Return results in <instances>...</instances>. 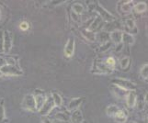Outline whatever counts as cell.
<instances>
[{
  "label": "cell",
  "mask_w": 148,
  "mask_h": 123,
  "mask_svg": "<svg viewBox=\"0 0 148 123\" xmlns=\"http://www.w3.org/2000/svg\"><path fill=\"white\" fill-rule=\"evenodd\" d=\"M0 71L2 72V74H8V75H19L22 74L21 71H19L18 68H16L12 64H6L3 67H1Z\"/></svg>",
  "instance_id": "8992f818"
},
{
  "label": "cell",
  "mask_w": 148,
  "mask_h": 123,
  "mask_svg": "<svg viewBox=\"0 0 148 123\" xmlns=\"http://www.w3.org/2000/svg\"><path fill=\"white\" fill-rule=\"evenodd\" d=\"M56 118H57L58 120H68V116H65V114L64 113H63V112H60V113H58L57 115L55 116Z\"/></svg>",
  "instance_id": "484cf974"
},
{
  "label": "cell",
  "mask_w": 148,
  "mask_h": 123,
  "mask_svg": "<svg viewBox=\"0 0 148 123\" xmlns=\"http://www.w3.org/2000/svg\"><path fill=\"white\" fill-rule=\"evenodd\" d=\"M136 94L134 91H130L126 96V103L129 107H134L136 104Z\"/></svg>",
  "instance_id": "8fae6325"
},
{
  "label": "cell",
  "mask_w": 148,
  "mask_h": 123,
  "mask_svg": "<svg viewBox=\"0 0 148 123\" xmlns=\"http://www.w3.org/2000/svg\"><path fill=\"white\" fill-rule=\"evenodd\" d=\"M124 23H125L126 33L131 34V35H132V33H136L137 29L135 27V23L134 21V19H132V18H126Z\"/></svg>",
  "instance_id": "9c48e42d"
},
{
  "label": "cell",
  "mask_w": 148,
  "mask_h": 123,
  "mask_svg": "<svg viewBox=\"0 0 148 123\" xmlns=\"http://www.w3.org/2000/svg\"><path fill=\"white\" fill-rule=\"evenodd\" d=\"M3 45H4V33L0 31V53H3Z\"/></svg>",
  "instance_id": "4316f807"
},
{
  "label": "cell",
  "mask_w": 148,
  "mask_h": 123,
  "mask_svg": "<svg viewBox=\"0 0 148 123\" xmlns=\"http://www.w3.org/2000/svg\"><path fill=\"white\" fill-rule=\"evenodd\" d=\"M97 10H98V12L100 14V16L103 18L104 19H106L107 21L111 22V21H113V20H114V17L112 16L111 14H110L108 11H107V10H105L102 7L98 6V8H97Z\"/></svg>",
  "instance_id": "30bf717a"
},
{
  "label": "cell",
  "mask_w": 148,
  "mask_h": 123,
  "mask_svg": "<svg viewBox=\"0 0 148 123\" xmlns=\"http://www.w3.org/2000/svg\"><path fill=\"white\" fill-rule=\"evenodd\" d=\"M33 96L35 99V104H36V109L40 110V107L43 106L45 100H46V96L43 93V91L37 89L35 90V95Z\"/></svg>",
  "instance_id": "5b68a950"
},
{
  "label": "cell",
  "mask_w": 148,
  "mask_h": 123,
  "mask_svg": "<svg viewBox=\"0 0 148 123\" xmlns=\"http://www.w3.org/2000/svg\"><path fill=\"white\" fill-rule=\"evenodd\" d=\"M83 7H82V5H80L79 3H75L73 5V12L75 14H77V15H80L81 13L83 12Z\"/></svg>",
  "instance_id": "44dd1931"
},
{
  "label": "cell",
  "mask_w": 148,
  "mask_h": 123,
  "mask_svg": "<svg viewBox=\"0 0 148 123\" xmlns=\"http://www.w3.org/2000/svg\"><path fill=\"white\" fill-rule=\"evenodd\" d=\"M22 107L29 111L36 110V104H35V99L33 95H26L24 96V99L22 101Z\"/></svg>",
  "instance_id": "7a4b0ae2"
},
{
  "label": "cell",
  "mask_w": 148,
  "mask_h": 123,
  "mask_svg": "<svg viewBox=\"0 0 148 123\" xmlns=\"http://www.w3.org/2000/svg\"><path fill=\"white\" fill-rule=\"evenodd\" d=\"M4 45H3V53H8L10 52L12 47V33L9 30H6L4 31Z\"/></svg>",
  "instance_id": "3957f363"
},
{
  "label": "cell",
  "mask_w": 148,
  "mask_h": 123,
  "mask_svg": "<svg viewBox=\"0 0 148 123\" xmlns=\"http://www.w3.org/2000/svg\"><path fill=\"white\" fill-rule=\"evenodd\" d=\"M122 42L124 44L132 45L134 43V38L131 34L128 33H122Z\"/></svg>",
  "instance_id": "2e32d148"
},
{
  "label": "cell",
  "mask_w": 148,
  "mask_h": 123,
  "mask_svg": "<svg viewBox=\"0 0 148 123\" xmlns=\"http://www.w3.org/2000/svg\"><path fill=\"white\" fill-rule=\"evenodd\" d=\"M118 111H119V107L115 105H111V106L107 107V114H108L109 116L114 117Z\"/></svg>",
  "instance_id": "ac0fdd59"
},
{
  "label": "cell",
  "mask_w": 148,
  "mask_h": 123,
  "mask_svg": "<svg viewBox=\"0 0 148 123\" xmlns=\"http://www.w3.org/2000/svg\"><path fill=\"white\" fill-rule=\"evenodd\" d=\"M75 50V40L73 38H70L68 40V42H66V45L64 47V55L66 57H71L74 53Z\"/></svg>",
  "instance_id": "ba28073f"
},
{
  "label": "cell",
  "mask_w": 148,
  "mask_h": 123,
  "mask_svg": "<svg viewBox=\"0 0 148 123\" xmlns=\"http://www.w3.org/2000/svg\"><path fill=\"white\" fill-rule=\"evenodd\" d=\"M114 117H115V120L117 122L124 123L126 121V119H127V113H126V111L123 109H119V111L117 112Z\"/></svg>",
  "instance_id": "4fadbf2b"
},
{
  "label": "cell",
  "mask_w": 148,
  "mask_h": 123,
  "mask_svg": "<svg viewBox=\"0 0 148 123\" xmlns=\"http://www.w3.org/2000/svg\"><path fill=\"white\" fill-rule=\"evenodd\" d=\"M120 64H121V69H126L128 68L130 66V58L129 57H124L122 58L120 62Z\"/></svg>",
  "instance_id": "7402d4cb"
},
{
  "label": "cell",
  "mask_w": 148,
  "mask_h": 123,
  "mask_svg": "<svg viewBox=\"0 0 148 123\" xmlns=\"http://www.w3.org/2000/svg\"><path fill=\"white\" fill-rule=\"evenodd\" d=\"M1 76H3V74H2V72L0 71V77H1Z\"/></svg>",
  "instance_id": "f546056e"
},
{
  "label": "cell",
  "mask_w": 148,
  "mask_h": 123,
  "mask_svg": "<svg viewBox=\"0 0 148 123\" xmlns=\"http://www.w3.org/2000/svg\"><path fill=\"white\" fill-rule=\"evenodd\" d=\"M82 101H83V98H75L73 100H71V102L68 105V109L70 111L76 110L78 109V107L81 105V103H82Z\"/></svg>",
  "instance_id": "5bb4252c"
},
{
  "label": "cell",
  "mask_w": 148,
  "mask_h": 123,
  "mask_svg": "<svg viewBox=\"0 0 148 123\" xmlns=\"http://www.w3.org/2000/svg\"><path fill=\"white\" fill-rule=\"evenodd\" d=\"M5 118V110H4V107L2 104H0V122L3 120Z\"/></svg>",
  "instance_id": "f1b7e54d"
},
{
  "label": "cell",
  "mask_w": 148,
  "mask_h": 123,
  "mask_svg": "<svg viewBox=\"0 0 148 123\" xmlns=\"http://www.w3.org/2000/svg\"><path fill=\"white\" fill-rule=\"evenodd\" d=\"M109 36L110 37L112 42L117 44H120L122 42V32L120 31V30H114Z\"/></svg>",
  "instance_id": "7c38bea8"
},
{
  "label": "cell",
  "mask_w": 148,
  "mask_h": 123,
  "mask_svg": "<svg viewBox=\"0 0 148 123\" xmlns=\"http://www.w3.org/2000/svg\"><path fill=\"white\" fill-rule=\"evenodd\" d=\"M148 64H145L144 66L142 67L141 69V75L143 76V78H145V79H147V76H148Z\"/></svg>",
  "instance_id": "d4e9b609"
},
{
  "label": "cell",
  "mask_w": 148,
  "mask_h": 123,
  "mask_svg": "<svg viewBox=\"0 0 148 123\" xmlns=\"http://www.w3.org/2000/svg\"><path fill=\"white\" fill-rule=\"evenodd\" d=\"M134 2L132 1H128V2H120L119 4V12L123 14V15H126V14H129L131 13V10L134 7Z\"/></svg>",
  "instance_id": "52a82bcc"
},
{
  "label": "cell",
  "mask_w": 148,
  "mask_h": 123,
  "mask_svg": "<svg viewBox=\"0 0 148 123\" xmlns=\"http://www.w3.org/2000/svg\"><path fill=\"white\" fill-rule=\"evenodd\" d=\"M84 123H86V121H85V122H84Z\"/></svg>",
  "instance_id": "1f68e13d"
},
{
  "label": "cell",
  "mask_w": 148,
  "mask_h": 123,
  "mask_svg": "<svg viewBox=\"0 0 148 123\" xmlns=\"http://www.w3.org/2000/svg\"><path fill=\"white\" fill-rule=\"evenodd\" d=\"M101 21H102V20H101L100 17H99L92 24H91V26L89 27V29H88V30H90V31H92V32H93L95 29H98V27L99 26V25H101Z\"/></svg>",
  "instance_id": "603a6c76"
},
{
  "label": "cell",
  "mask_w": 148,
  "mask_h": 123,
  "mask_svg": "<svg viewBox=\"0 0 148 123\" xmlns=\"http://www.w3.org/2000/svg\"><path fill=\"white\" fill-rule=\"evenodd\" d=\"M72 122L73 123H82L83 122V115L80 110L76 109L74 111L72 115Z\"/></svg>",
  "instance_id": "9a60e30c"
},
{
  "label": "cell",
  "mask_w": 148,
  "mask_h": 123,
  "mask_svg": "<svg viewBox=\"0 0 148 123\" xmlns=\"http://www.w3.org/2000/svg\"><path fill=\"white\" fill-rule=\"evenodd\" d=\"M146 9H147V6H146V4L145 2L138 3V4L134 6V10L136 12H138V13L144 12V11H145Z\"/></svg>",
  "instance_id": "d6986e66"
},
{
  "label": "cell",
  "mask_w": 148,
  "mask_h": 123,
  "mask_svg": "<svg viewBox=\"0 0 148 123\" xmlns=\"http://www.w3.org/2000/svg\"><path fill=\"white\" fill-rule=\"evenodd\" d=\"M130 123H136V122H135V121H131Z\"/></svg>",
  "instance_id": "4dcf8cb0"
},
{
  "label": "cell",
  "mask_w": 148,
  "mask_h": 123,
  "mask_svg": "<svg viewBox=\"0 0 148 123\" xmlns=\"http://www.w3.org/2000/svg\"><path fill=\"white\" fill-rule=\"evenodd\" d=\"M112 83H114L115 85L119 86V87L124 89L126 91H134L136 89V85L132 83L129 80H124V79H115L112 81Z\"/></svg>",
  "instance_id": "6da1fadb"
},
{
  "label": "cell",
  "mask_w": 148,
  "mask_h": 123,
  "mask_svg": "<svg viewBox=\"0 0 148 123\" xmlns=\"http://www.w3.org/2000/svg\"><path fill=\"white\" fill-rule=\"evenodd\" d=\"M52 97H53V103H54V106H61L63 103V100H62V97H61V96L58 94V93H56V92H53V93L52 94Z\"/></svg>",
  "instance_id": "e0dca14e"
},
{
  "label": "cell",
  "mask_w": 148,
  "mask_h": 123,
  "mask_svg": "<svg viewBox=\"0 0 148 123\" xmlns=\"http://www.w3.org/2000/svg\"><path fill=\"white\" fill-rule=\"evenodd\" d=\"M82 34L85 36L86 39L91 40V42H94V40H95V34H94V32L90 31V30L84 29V30H82Z\"/></svg>",
  "instance_id": "ffe728a7"
},
{
  "label": "cell",
  "mask_w": 148,
  "mask_h": 123,
  "mask_svg": "<svg viewBox=\"0 0 148 123\" xmlns=\"http://www.w3.org/2000/svg\"><path fill=\"white\" fill-rule=\"evenodd\" d=\"M115 64H116V62H115V59L113 57H110V58L107 59V61H106V65L108 66L109 68H110L111 70L114 68Z\"/></svg>",
  "instance_id": "cb8c5ba5"
},
{
  "label": "cell",
  "mask_w": 148,
  "mask_h": 123,
  "mask_svg": "<svg viewBox=\"0 0 148 123\" xmlns=\"http://www.w3.org/2000/svg\"><path fill=\"white\" fill-rule=\"evenodd\" d=\"M54 107V103H53V99L52 96H47L46 97V100H45L43 106L40 107V109L39 110L40 113L42 115H48L51 111H52V109H53Z\"/></svg>",
  "instance_id": "277c9868"
},
{
  "label": "cell",
  "mask_w": 148,
  "mask_h": 123,
  "mask_svg": "<svg viewBox=\"0 0 148 123\" xmlns=\"http://www.w3.org/2000/svg\"><path fill=\"white\" fill-rule=\"evenodd\" d=\"M19 28H20V29H22V30H27V29L29 28V23H28V22L23 21V22L20 23Z\"/></svg>",
  "instance_id": "83f0119b"
}]
</instances>
